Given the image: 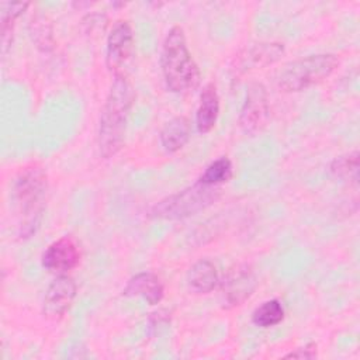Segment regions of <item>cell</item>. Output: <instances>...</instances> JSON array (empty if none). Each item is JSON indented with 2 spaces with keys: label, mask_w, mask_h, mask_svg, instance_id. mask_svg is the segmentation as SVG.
Instances as JSON below:
<instances>
[{
  "label": "cell",
  "mask_w": 360,
  "mask_h": 360,
  "mask_svg": "<svg viewBox=\"0 0 360 360\" xmlns=\"http://www.w3.org/2000/svg\"><path fill=\"white\" fill-rule=\"evenodd\" d=\"M134 101L132 82L124 72L115 73L98 121V150L104 159L115 156L122 148Z\"/></svg>",
  "instance_id": "1"
},
{
  "label": "cell",
  "mask_w": 360,
  "mask_h": 360,
  "mask_svg": "<svg viewBox=\"0 0 360 360\" xmlns=\"http://www.w3.org/2000/svg\"><path fill=\"white\" fill-rule=\"evenodd\" d=\"M48 191V177L44 167L31 165L24 167L13 183V201L18 214V236L31 238L41 225Z\"/></svg>",
  "instance_id": "2"
},
{
  "label": "cell",
  "mask_w": 360,
  "mask_h": 360,
  "mask_svg": "<svg viewBox=\"0 0 360 360\" xmlns=\"http://www.w3.org/2000/svg\"><path fill=\"white\" fill-rule=\"evenodd\" d=\"M160 68L166 87L172 93H188L201 82V72L187 46L186 32L180 25L172 27L162 44Z\"/></svg>",
  "instance_id": "3"
},
{
  "label": "cell",
  "mask_w": 360,
  "mask_h": 360,
  "mask_svg": "<svg viewBox=\"0 0 360 360\" xmlns=\"http://www.w3.org/2000/svg\"><path fill=\"white\" fill-rule=\"evenodd\" d=\"M221 187L197 180L194 184L170 194L149 208L148 217L163 221H179L194 217L211 207L221 197Z\"/></svg>",
  "instance_id": "4"
},
{
  "label": "cell",
  "mask_w": 360,
  "mask_h": 360,
  "mask_svg": "<svg viewBox=\"0 0 360 360\" xmlns=\"http://www.w3.org/2000/svg\"><path fill=\"white\" fill-rule=\"evenodd\" d=\"M339 66L333 53H316L295 59L284 66L278 76V87L284 93L304 91L326 80Z\"/></svg>",
  "instance_id": "5"
},
{
  "label": "cell",
  "mask_w": 360,
  "mask_h": 360,
  "mask_svg": "<svg viewBox=\"0 0 360 360\" xmlns=\"http://www.w3.org/2000/svg\"><path fill=\"white\" fill-rule=\"evenodd\" d=\"M221 284L222 307L226 309L245 304L257 288V276L248 263H235L224 274Z\"/></svg>",
  "instance_id": "6"
},
{
  "label": "cell",
  "mask_w": 360,
  "mask_h": 360,
  "mask_svg": "<svg viewBox=\"0 0 360 360\" xmlns=\"http://www.w3.org/2000/svg\"><path fill=\"white\" fill-rule=\"evenodd\" d=\"M270 118L267 89L260 82L248 86L246 97L239 112V128L246 135H256L263 131Z\"/></svg>",
  "instance_id": "7"
},
{
  "label": "cell",
  "mask_w": 360,
  "mask_h": 360,
  "mask_svg": "<svg viewBox=\"0 0 360 360\" xmlns=\"http://www.w3.org/2000/svg\"><path fill=\"white\" fill-rule=\"evenodd\" d=\"M76 294L77 285L72 277L68 274L55 277L45 291L42 301V315L51 321L63 318L73 305Z\"/></svg>",
  "instance_id": "8"
},
{
  "label": "cell",
  "mask_w": 360,
  "mask_h": 360,
  "mask_svg": "<svg viewBox=\"0 0 360 360\" xmlns=\"http://www.w3.org/2000/svg\"><path fill=\"white\" fill-rule=\"evenodd\" d=\"M134 31L127 20H118L107 37L105 65L114 75L121 72V68L134 52Z\"/></svg>",
  "instance_id": "9"
},
{
  "label": "cell",
  "mask_w": 360,
  "mask_h": 360,
  "mask_svg": "<svg viewBox=\"0 0 360 360\" xmlns=\"http://www.w3.org/2000/svg\"><path fill=\"white\" fill-rule=\"evenodd\" d=\"M80 248L72 236H62L52 242L41 256V264L53 274H66L80 263Z\"/></svg>",
  "instance_id": "10"
},
{
  "label": "cell",
  "mask_w": 360,
  "mask_h": 360,
  "mask_svg": "<svg viewBox=\"0 0 360 360\" xmlns=\"http://www.w3.org/2000/svg\"><path fill=\"white\" fill-rule=\"evenodd\" d=\"M285 52L284 44L257 42L245 48L236 56V72L246 73L253 69H263L281 59Z\"/></svg>",
  "instance_id": "11"
},
{
  "label": "cell",
  "mask_w": 360,
  "mask_h": 360,
  "mask_svg": "<svg viewBox=\"0 0 360 360\" xmlns=\"http://www.w3.org/2000/svg\"><path fill=\"white\" fill-rule=\"evenodd\" d=\"M124 297H141L149 305H158L165 295V285L162 280L150 271H142L132 276L125 288L122 290Z\"/></svg>",
  "instance_id": "12"
},
{
  "label": "cell",
  "mask_w": 360,
  "mask_h": 360,
  "mask_svg": "<svg viewBox=\"0 0 360 360\" xmlns=\"http://www.w3.org/2000/svg\"><path fill=\"white\" fill-rule=\"evenodd\" d=\"M219 117V96L214 83H207L200 94V103L195 111V127L200 134L211 132Z\"/></svg>",
  "instance_id": "13"
},
{
  "label": "cell",
  "mask_w": 360,
  "mask_h": 360,
  "mask_svg": "<svg viewBox=\"0 0 360 360\" xmlns=\"http://www.w3.org/2000/svg\"><path fill=\"white\" fill-rule=\"evenodd\" d=\"M219 284L217 266L208 259L197 260L187 271V285L194 294H208Z\"/></svg>",
  "instance_id": "14"
},
{
  "label": "cell",
  "mask_w": 360,
  "mask_h": 360,
  "mask_svg": "<svg viewBox=\"0 0 360 360\" xmlns=\"http://www.w3.org/2000/svg\"><path fill=\"white\" fill-rule=\"evenodd\" d=\"M191 136V125L187 117L177 115L167 121L160 129L159 139L162 148L167 153L179 152L186 146Z\"/></svg>",
  "instance_id": "15"
},
{
  "label": "cell",
  "mask_w": 360,
  "mask_h": 360,
  "mask_svg": "<svg viewBox=\"0 0 360 360\" xmlns=\"http://www.w3.org/2000/svg\"><path fill=\"white\" fill-rule=\"evenodd\" d=\"M28 6H30V3L1 1L0 14H1V45H3L1 48H3V55H6L7 49L11 45L15 21L28 8Z\"/></svg>",
  "instance_id": "16"
},
{
  "label": "cell",
  "mask_w": 360,
  "mask_h": 360,
  "mask_svg": "<svg viewBox=\"0 0 360 360\" xmlns=\"http://www.w3.org/2000/svg\"><path fill=\"white\" fill-rule=\"evenodd\" d=\"M332 177L357 186L359 181V152L353 150L332 160L329 165Z\"/></svg>",
  "instance_id": "17"
},
{
  "label": "cell",
  "mask_w": 360,
  "mask_h": 360,
  "mask_svg": "<svg viewBox=\"0 0 360 360\" xmlns=\"http://www.w3.org/2000/svg\"><path fill=\"white\" fill-rule=\"evenodd\" d=\"M285 309L278 300H267L252 312V322L259 328H271L283 322Z\"/></svg>",
  "instance_id": "18"
},
{
  "label": "cell",
  "mask_w": 360,
  "mask_h": 360,
  "mask_svg": "<svg viewBox=\"0 0 360 360\" xmlns=\"http://www.w3.org/2000/svg\"><path fill=\"white\" fill-rule=\"evenodd\" d=\"M233 176V166L232 162L226 158H218L215 160H212L205 170L202 172V174L200 176L198 180H201L205 184L210 186H218L221 187V184L228 183Z\"/></svg>",
  "instance_id": "19"
},
{
  "label": "cell",
  "mask_w": 360,
  "mask_h": 360,
  "mask_svg": "<svg viewBox=\"0 0 360 360\" xmlns=\"http://www.w3.org/2000/svg\"><path fill=\"white\" fill-rule=\"evenodd\" d=\"M34 31L32 35L39 46H44V49L52 46V30L51 25H48L44 18H35L32 20Z\"/></svg>",
  "instance_id": "20"
},
{
  "label": "cell",
  "mask_w": 360,
  "mask_h": 360,
  "mask_svg": "<svg viewBox=\"0 0 360 360\" xmlns=\"http://www.w3.org/2000/svg\"><path fill=\"white\" fill-rule=\"evenodd\" d=\"M318 356L316 353V345L308 343L304 347H298L290 353H287L285 359H315Z\"/></svg>",
  "instance_id": "21"
}]
</instances>
